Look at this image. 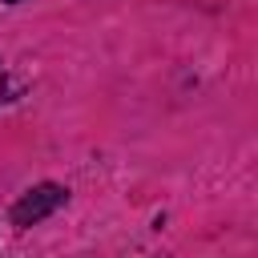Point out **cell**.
Listing matches in <instances>:
<instances>
[{"label":"cell","instance_id":"1","mask_svg":"<svg viewBox=\"0 0 258 258\" xmlns=\"http://www.w3.org/2000/svg\"><path fill=\"white\" fill-rule=\"evenodd\" d=\"M64 198H69V189H64V185H52V181H44V185L28 189V194L12 206V226H32V222L48 218L52 210H60V206H64Z\"/></svg>","mask_w":258,"mask_h":258},{"label":"cell","instance_id":"2","mask_svg":"<svg viewBox=\"0 0 258 258\" xmlns=\"http://www.w3.org/2000/svg\"><path fill=\"white\" fill-rule=\"evenodd\" d=\"M4 4H20V0H4Z\"/></svg>","mask_w":258,"mask_h":258}]
</instances>
